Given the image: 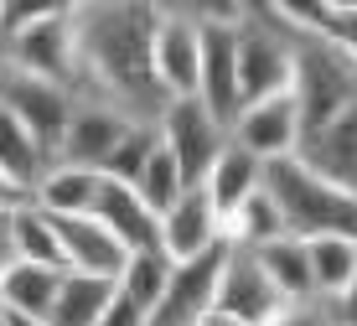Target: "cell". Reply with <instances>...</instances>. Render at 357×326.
Instances as JSON below:
<instances>
[{"mask_svg": "<svg viewBox=\"0 0 357 326\" xmlns=\"http://www.w3.org/2000/svg\"><path fill=\"white\" fill-rule=\"evenodd\" d=\"M161 6L145 0H98V6H73V42H78V94L93 104L119 109L130 124H161L171 98L155 83L151 47Z\"/></svg>", "mask_w": 357, "mask_h": 326, "instance_id": "6da1fadb", "label": "cell"}, {"mask_svg": "<svg viewBox=\"0 0 357 326\" xmlns=\"http://www.w3.org/2000/svg\"><path fill=\"white\" fill-rule=\"evenodd\" d=\"M264 192L275 197L290 238H305V244L311 238H357V197L321 181L295 156L264 166Z\"/></svg>", "mask_w": 357, "mask_h": 326, "instance_id": "7a4b0ae2", "label": "cell"}, {"mask_svg": "<svg viewBox=\"0 0 357 326\" xmlns=\"http://www.w3.org/2000/svg\"><path fill=\"white\" fill-rule=\"evenodd\" d=\"M295 119H301V140L316 130H326L337 114H347L357 104V57H347L326 36H295Z\"/></svg>", "mask_w": 357, "mask_h": 326, "instance_id": "3957f363", "label": "cell"}, {"mask_svg": "<svg viewBox=\"0 0 357 326\" xmlns=\"http://www.w3.org/2000/svg\"><path fill=\"white\" fill-rule=\"evenodd\" d=\"M233 47H238V98H243V109L290 94L295 31L269 6H243L238 27H233Z\"/></svg>", "mask_w": 357, "mask_h": 326, "instance_id": "277c9868", "label": "cell"}, {"mask_svg": "<svg viewBox=\"0 0 357 326\" xmlns=\"http://www.w3.org/2000/svg\"><path fill=\"white\" fill-rule=\"evenodd\" d=\"M202 21V78H197V104L207 109L223 130H233L243 114L238 98V47H233V27H238L243 6H192Z\"/></svg>", "mask_w": 357, "mask_h": 326, "instance_id": "5b68a950", "label": "cell"}, {"mask_svg": "<svg viewBox=\"0 0 357 326\" xmlns=\"http://www.w3.org/2000/svg\"><path fill=\"white\" fill-rule=\"evenodd\" d=\"M0 62L10 73L57 83V89L78 94V42H73V6H57L52 16H42L36 27H26L16 42L0 47Z\"/></svg>", "mask_w": 357, "mask_h": 326, "instance_id": "8992f818", "label": "cell"}, {"mask_svg": "<svg viewBox=\"0 0 357 326\" xmlns=\"http://www.w3.org/2000/svg\"><path fill=\"white\" fill-rule=\"evenodd\" d=\"M151 68L161 94L176 98H197V78H202V21L192 6H161L155 21V47H151Z\"/></svg>", "mask_w": 357, "mask_h": 326, "instance_id": "52a82bcc", "label": "cell"}, {"mask_svg": "<svg viewBox=\"0 0 357 326\" xmlns=\"http://www.w3.org/2000/svg\"><path fill=\"white\" fill-rule=\"evenodd\" d=\"M155 135H161V145L176 156L181 177L187 186H202L207 171H213V161L228 150V130L207 114L197 98H176V104H166L161 124H155Z\"/></svg>", "mask_w": 357, "mask_h": 326, "instance_id": "ba28073f", "label": "cell"}, {"mask_svg": "<svg viewBox=\"0 0 357 326\" xmlns=\"http://www.w3.org/2000/svg\"><path fill=\"white\" fill-rule=\"evenodd\" d=\"M0 104L21 119V130L42 145V156L57 166V145L68 135V119L78 109V98L57 83H42V78H26V73H6V89H0Z\"/></svg>", "mask_w": 357, "mask_h": 326, "instance_id": "9c48e42d", "label": "cell"}, {"mask_svg": "<svg viewBox=\"0 0 357 326\" xmlns=\"http://www.w3.org/2000/svg\"><path fill=\"white\" fill-rule=\"evenodd\" d=\"M223 259H228V244L207 249V254L187 259V265L171 269V285L161 295V306L145 316V326H197L213 311L218 300V274H223Z\"/></svg>", "mask_w": 357, "mask_h": 326, "instance_id": "30bf717a", "label": "cell"}, {"mask_svg": "<svg viewBox=\"0 0 357 326\" xmlns=\"http://www.w3.org/2000/svg\"><path fill=\"white\" fill-rule=\"evenodd\" d=\"M213 306L228 311V316H238L243 326H269L290 300L269 285V274L259 269L254 249H233L228 244V259H223V274H218V300H213Z\"/></svg>", "mask_w": 357, "mask_h": 326, "instance_id": "8fae6325", "label": "cell"}, {"mask_svg": "<svg viewBox=\"0 0 357 326\" xmlns=\"http://www.w3.org/2000/svg\"><path fill=\"white\" fill-rule=\"evenodd\" d=\"M130 135V119L109 104H93V98H78L68 119V135L57 145V161L63 166H83V171H104V161L114 156V145Z\"/></svg>", "mask_w": 357, "mask_h": 326, "instance_id": "7c38bea8", "label": "cell"}, {"mask_svg": "<svg viewBox=\"0 0 357 326\" xmlns=\"http://www.w3.org/2000/svg\"><path fill=\"white\" fill-rule=\"evenodd\" d=\"M228 140L238 150H249L254 161H285L295 156L301 145V119H295V98L280 94V98H264V104H249L238 114V124L228 130Z\"/></svg>", "mask_w": 357, "mask_h": 326, "instance_id": "4fadbf2b", "label": "cell"}, {"mask_svg": "<svg viewBox=\"0 0 357 326\" xmlns=\"http://www.w3.org/2000/svg\"><path fill=\"white\" fill-rule=\"evenodd\" d=\"M52 228H57V244H63L68 274H93V280L119 285L130 249L119 244V238L109 233L93 212H89V218H52Z\"/></svg>", "mask_w": 357, "mask_h": 326, "instance_id": "5bb4252c", "label": "cell"}, {"mask_svg": "<svg viewBox=\"0 0 357 326\" xmlns=\"http://www.w3.org/2000/svg\"><path fill=\"white\" fill-rule=\"evenodd\" d=\"M223 244V223H218L213 202H207L202 186H187L166 212H161V249L171 265H187V259L207 254V249Z\"/></svg>", "mask_w": 357, "mask_h": 326, "instance_id": "9a60e30c", "label": "cell"}, {"mask_svg": "<svg viewBox=\"0 0 357 326\" xmlns=\"http://www.w3.org/2000/svg\"><path fill=\"white\" fill-rule=\"evenodd\" d=\"M93 218L104 223L109 233L119 238V244L130 249H161V218H155L151 207L140 202V192L125 181H98V197H93Z\"/></svg>", "mask_w": 357, "mask_h": 326, "instance_id": "2e32d148", "label": "cell"}, {"mask_svg": "<svg viewBox=\"0 0 357 326\" xmlns=\"http://www.w3.org/2000/svg\"><path fill=\"white\" fill-rule=\"evenodd\" d=\"M98 171H83V166H47V177L36 181L31 192V207L47 212V218H89L93 212V197H98Z\"/></svg>", "mask_w": 357, "mask_h": 326, "instance_id": "e0dca14e", "label": "cell"}, {"mask_svg": "<svg viewBox=\"0 0 357 326\" xmlns=\"http://www.w3.org/2000/svg\"><path fill=\"white\" fill-rule=\"evenodd\" d=\"M259 186H264V161H254L249 150H238V145L228 140V150L213 161V171H207L202 192H207V202H213L218 223H223L228 212L238 207V202H249Z\"/></svg>", "mask_w": 357, "mask_h": 326, "instance_id": "ac0fdd59", "label": "cell"}, {"mask_svg": "<svg viewBox=\"0 0 357 326\" xmlns=\"http://www.w3.org/2000/svg\"><path fill=\"white\" fill-rule=\"evenodd\" d=\"M114 300V285L93 280V274H63L52 295V311H47V326H98Z\"/></svg>", "mask_w": 357, "mask_h": 326, "instance_id": "d6986e66", "label": "cell"}, {"mask_svg": "<svg viewBox=\"0 0 357 326\" xmlns=\"http://www.w3.org/2000/svg\"><path fill=\"white\" fill-rule=\"evenodd\" d=\"M254 259H259V269L269 274V285H275L285 300H311L316 285H311V254H305V238H275V244L254 249Z\"/></svg>", "mask_w": 357, "mask_h": 326, "instance_id": "ffe728a7", "label": "cell"}, {"mask_svg": "<svg viewBox=\"0 0 357 326\" xmlns=\"http://www.w3.org/2000/svg\"><path fill=\"white\" fill-rule=\"evenodd\" d=\"M171 259H166V249H135V254L125 259V274H119V285L114 290L130 300L140 316H151L155 306H161V295H166V285H171Z\"/></svg>", "mask_w": 357, "mask_h": 326, "instance_id": "44dd1931", "label": "cell"}, {"mask_svg": "<svg viewBox=\"0 0 357 326\" xmlns=\"http://www.w3.org/2000/svg\"><path fill=\"white\" fill-rule=\"evenodd\" d=\"M275 238H285V218H280L275 197H269L264 186L223 218V244H233V249H264V244H275Z\"/></svg>", "mask_w": 357, "mask_h": 326, "instance_id": "7402d4cb", "label": "cell"}, {"mask_svg": "<svg viewBox=\"0 0 357 326\" xmlns=\"http://www.w3.org/2000/svg\"><path fill=\"white\" fill-rule=\"evenodd\" d=\"M10 244H16V259L21 265H36V269H63L68 274V259H63V244H57V228L47 212H36L31 202L21 212H10Z\"/></svg>", "mask_w": 357, "mask_h": 326, "instance_id": "603a6c76", "label": "cell"}, {"mask_svg": "<svg viewBox=\"0 0 357 326\" xmlns=\"http://www.w3.org/2000/svg\"><path fill=\"white\" fill-rule=\"evenodd\" d=\"M63 285V269H36V265H10V274L0 280V306L16 311V316H42L52 311V295Z\"/></svg>", "mask_w": 357, "mask_h": 326, "instance_id": "cb8c5ba5", "label": "cell"}, {"mask_svg": "<svg viewBox=\"0 0 357 326\" xmlns=\"http://www.w3.org/2000/svg\"><path fill=\"white\" fill-rule=\"evenodd\" d=\"M47 166H52V161L42 156V145H36L31 135L21 130V119L10 114L6 104H0V171H6L16 186L36 192V181L47 177Z\"/></svg>", "mask_w": 357, "mask_h": 326, "instance_id": "d4e9b609", "label": "cell"}, {"mask_svg": "<svg viewBox=\"0 0 357 326\" xmlns=\"http://www.w3.org/2000/svg\"><path fill=\"white\" fill-rule=\"evenodd\" d=\"M305 254H311V285H316L321 300H337L352 285V274H357V238H311Z\"/></svg>", "mask_w": 357, "mask_h": 326, "instance_id": "484cf974", "label": "cell"}, {"mask_svg": "<svg viewBox=\"0 0 357 326\" xmlns=\"http://www.w3.org/2000/svg\"><path fill=\"white\" fill-rule=\"evenodd\" d=\"M135 192H140V202L161 218V212L176 202L181 192H187V177H181V166H176V156H171L166 145H155L151 150V161H145V171H140V181H135Z\"/></svg>", "mask_w": 357, "mask_h": 326, "instance_id": "4316f807", "label": "cell"}, {"mask_svg": "<svg viewBox=\"0 0 357 326\" xmlns=\"http://www.w3.org/2000/svg\"><path fill=\"white\" fill-rule=\"evenodd\" d=\"M161 145V135H155V124H130V135L114 145V156L104 161V171L98 177H109V181H125L135 186L140 181V171H145V161H151V150Z\"/></svg>", "mask_w": 357, "mask_h": 326, "instance_id": "83f0119b", "label": "cell"}, {"mask_svg": "<svg viewBox=\"0 0 357 326\" xmlns=\"http://www.w3.org/2000/svg\"><path fill=\"white\" fill-rule=\"evenodd\" d=\"M321 36L337 42L347 57H357V6H352V0H331V6H321Z\"/></svg>", "mask_w": 357, "mask_h": 326, "instance_id": "f1b7e54d", "label": "cell"}, {"mask_svg": "<svg viewBox=\"0 0 357 326\" xmlns=\"http://www.w3.org/2000/svg\"><path fill=\"white\" fill-rule=\"evenodd\" d=\"M57 6H42V0H0V47L16 42L26 27H36L42 16H52Z\"/></svg>", "mask_w": 357, "mask_h": 326, "instance_id": "f546056e", "label": "cell"}, {"mask_svg": "<svg viewBox=\"0 0 357 326\" xmlns=\"http://www.w3.org/2000/svg\"><path fill=\"white\" fill-rule=\"evenodd\" d=\"M269 326H337V306L321 295H311V300H290L285 311H280Z\"/></svg>", "mask_w": 357, "mask_h": 326, "instance_id": "4dcf8cb0", "label": "cell"}, {"mask_svg": "<svg viewBox=\"0 0 357 326\" xmlns=\"http://www.w3.org/2000/svg\"><path fill=\"white\" fill-rule=\"evenodd\" d=\"M98 326H145V316L114 290V300H109V311H104V321H98Z\"/></svg>", "mask_w": 357, "mask_h": 326, "instance_id": "1f68e13d", "label": "cell"}, {"mask_svg": "<svg viewBox=\"0 0 357 326\" xmlns=\"http://www.w3.org/2000/svg\"><path fill=\"white\" fill-rule=\"evenodd\" d=\"M26 202H31V192H26V186H16V181L6 177V171H0V218H10V212H21Z\"/></svg>", "mask_w": 357, "mask_h": 326, "instance_id": "d6a6232c", "label": "cell"}, {"mask_svg": "<svg viewBox=\"0 0 357 326\" xmlns=\"http://www.w3.org/2000/svg\"><path fill=\"white\" fill-rule=\"evenodd\" d=\"M331 306H337V326H357V274H352V285L331 300Z\"/></svg>", "mask_w": 357, "mask_h": 326, "instance_id": "836d02e7", "label": "cell"}, {"mask_svg": "<svg viewBox=\"0 0 357 326\" xmlns=\"http://www.w3.org/2000/svg\"><path fill=\"white\" fill-rule=\"evenodd\" d=\"M16 265V244H10V218H0V280Z\"/></svg>", "mask_w": 357, "mask_h": 326, "instance_id": "e575fe53", "label": "cell"}, {"mask_svg": "<svg viewBox=\"0 0 357 326\" xmlns=\"http://www.w3.org/2000/svg\"><path fill=\"white\" fill-rule=\"evenodd\" d=\"M197 326H243V321H238V316H228V311H218V306H213V311H207V316L197 321Z\"/></svg>", "mask_w": 357, "mask_h": 326, "instance_id": "d590c367", "label": "cell"}, {"mask_svg": "<svg viewBox=\"0 0 357 326\" xmlns=\"http://www.w3.org/2000/svg\"><path fill=\"white\" fill-rule=\"evenodd\" d=\"M0 311H6V306H0ZM6 321H10V326H47L42 316H16V311H6Z\"/></svg>", "mask_w": 357, "mask_h": 326, "instance_id": "8d00e7d4", "label": "cell"}, {"mask_svg": "<svg viewBox=\"0 0 357 326\" xmlns=\"http://www.w3.org/2000/svg\"><path fill=\"white\" fill-rule=\"evenodd\" d=\"M6 73H10V68H6V62H0V89H6Z\"/></svg>", "mask_w": 357, "mask_h": 326, "instance_id": "74e56055", "label": "cell"}, {"mask_svg": "<svg viewBox=\"0 0 357 326\" xmlns=\"http://www.w3.org/2000/svg\"><path fill=\"white\" fill-rule=\"evenodd\" d=\"M0 326H10V321H6V311H0Z\"/></svg>", "mask_w": 357, "mask_h": 326, "instance_id": "f35d334b", "label": "cell"}]
</instances>
